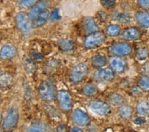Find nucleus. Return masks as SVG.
<instances>
[{"mask_svg": "<svg viewBox=\"0 0 149 132\" xmlns=\"http://www.w3.org/2000/svg\"><path fill=\"white\" fill-rule=\"evenodd\" d=\"M19 121V112L15 107H11L3 119L2 130L5 132H9L13 130L17 126Z\"/></svg>", "mask_w": 149, "mask_h": 132, "instance_id": "nucleus-1", "label": "nucleus"}, {"mask_svg": "<svg viewBox=\"0 0 149 132\" xmlns=\"http://www.w3.org/2000/svg\"><path fill=\"white\" fill-rule=\"evenodd\" d=\"M16 26L22 34L29 35L32 31V23L29 14L25 12H20L15 16Z\"/></svg>", "mask_w": 149, "mask_h": 132, "instance_id": "nucleus-2", "label": "nucleus"}, {"mask_svg": "<svg viewBox=\"0 0 149 132\" xmlns=\"http://www.w3.org/2000/svg\"><path fill=\"white\" fill-rule=\"evenodd\" d=\"M88 73V67L83 62L76 64L71 69L70 80L72 82L78 83L82 81Z\"/></svg>", "mask_w": 149, "mask_h": 132, "instance_id": "nucleus-3", "label": "nucleus"}, {"mask_svg": "<svg viewBox=\"0 0 149 132\" xmlns=\"http://www.w3.org/2000/svg\"><path fill=\"white\" fill-rule=\"evenodd\" d=\"M105 40V35L102 32L90 33L84 40V47L88 49L97 47L103 44Z\"/></svg>", "mask_w": 149, "mask_h": 132, "instance_id": "nucleus-4", "label": "nucleus"}, {"mask_svg": "<svg viewBox=\"0 0 149 132\" xmlns=\"http://www.w3.org/2000/svg\"><path fill=\"white\" fill-rule=\"evenodd\" d=\"M56 98L59 106L63 112H68L72 108V97L68 91L61 90L58 92Z\"/></svg>", "mask_w": 149, "mask_h": 132, "instance_id": "nucleus-5", "label": "nucleus"}, {"mask_svg": "<svg viewBox=\"0 0 149 132\" xmlns=\"http://www.w3.org/2000/svg\"><path fill=\"white\" fill-rule=\"evenodd\" d=\"M38 93L40 98L45 102H50L53 100L55 97L53 83L49 80L44 81L40 85Z\"/></svg>", "mask_w": 149, "mask_h": 132, "instance_id": "nucleus-6", "label": "nucleus"}, {"mask_svg": "<svg viewBox=\"0 0 149 132\" xmlns=\"http://www.w3.org/2000/svg\"><path fill=\"white\" fill-rule=\"evenodd\" d=\"M89 107L94 114L100 116H107L111 112L109 105L99 100H91L89 103Z\"/></svg>", "mask_w": 149, "mask_h": 132, "instance_id": "nucleus-7", "label": "nucleus"}, {"mask_svg": "<svg viewBox=\"0 0 149 132\" xmlns=\"http://www.w3.org/2000/svg\"><path fill=\"white\" fill-rule=\"evenodd\" d=\"M132 47L126 43H117L109 47V52L115 57L125 56L130 54Z\"/></svg>", "mask_w": 149, "mask_h": 132, "instance_id": "nucleus-8", "label": "nucleus"}, {"mask_svg": "<svg viewBox=\"0 0 149 132\" xmlns=\"http://www.w3.org/2000/svg\"><path fill=\"white\" fill-rule=\"evenodd\" d=\"M72 119L74 124L79 127L87 126L90 122V117L81 109H76L74 110L72 114Z\"/></svg>", "mask_w": 149, "mask_h": 132, "instance_id": "nucleus-9", "label": "nucleus"}, {"mask_svg": "<svg viewBox=\"0 0 149 132\" xmlns=\"http://www.w3.org/2000/svg\"><path fill=\"white\" fill-rule=\"evenodd\" d=\"M114 77V71L110 68L100 69L94 73V78L100 82H108L112 81Z\"/></svg>", "mask_w": 149, "mask_h": 132, "instance_id": "nucleus-10", "label": "nucleus"}, {"mask_svg": "<svg viewBox=\"0 0 149 132\" xmlns=\"http://www.w3.org/2000/svg\"><path fill=\"white\" fill-rule=\"evenodd\" d=\"M49 6V2L47 1H40L36 3L34 6L32 7L29 11V13L31 21H33L40 13L48 9Z\"/></svg>", "mask_w": 149, "mask_h": 132, "instance_id": "nucleus-11", "label": "nucleus"}, {"mask_svg": "<svg viewBox=\"0 0 149 132\" xmlns=\"http://www.w3.org/2000/svg\"><path fill=\"white\" fill-rule=\"evenodd\" d=\"M141 32L139 29L134 27H131L127 28L123 32L121 37L123 39L127 41L136 40L141 37Z\"/></svg>", "mask_w": 149, "mask_h": 132, "instance_id": "nucleus-12", "label": "nucleus"}, {"mask_svg": "<svg viewBox=\"0 0 149 132\" xmlns=\"http://www.w3.org/2000/svg\"><path fill=\"white\" fill-rule=\"evenodd\" d=\"M17 55V49L11 45H5L0 50V58L2 59H11Z\"/></svg>", "mask_w": 149, "mask_h": 132, "instance_id": "nucleus-13", "label": "nucleus"}, {"mask_svg": "<svg viewBox=\"0 0 149 132\" xmlns=\"http://www.w3.org/2000/svg\"><path fill=\"white\" fill-rule=\"evenodd\" d=\"M111 69L116 73H121L125 68V62L123 59L119 57H113L111 58L109 61Z\"/></svg>", "mask_w": 149, "mask_h": 132, "instance_id": "nucleus-14", "label": "nucleus"}, {"mask_svg": "<svg viewBox=\"0 0 149 132\" xmlns=\"http://www.w3.org/2000/svg\"><path fill=\"white\" fill-rule=\"evenodd\" d=\"M50 17V13L49 9L44 11H42L41 13H40L34 20L31 21L32 23L33 28H38L42 26L47 22V21L49 20Z\"/></svg>", "mask_w": 149, "mask_h": 132, "instance_id": "nucleus-15", "label": "nucleus"}, {"mask_svg": "<svg viewBox=\"0 0 149 132\" xmlns=\"http://www.w3.org/2000/svg\"><path fill=\"white\" fill-rule=\"evenodd\" d=\"M13 82V77L8 71H0V88L10 87Z\"/></svg>", "mask_w": 149, "mask_h": 132, "instance_id": "nucleus-16", "label": "nucleus"}, {"mask_svg": "<svg viewBox=\"0 0 149 132\" xmlns=\"http://www.w3.org/2000/svg\"><path fill=\"white\" fill-rule=\"evenodd\" d=\"M83 27L86 32L90 33L98 32L97 24H96L95 20L90 17L84 18L83 21Z\"/></svg>", "mask_w": 149, "mask_h": 132, "instance_id": "nucleus-17", "label": "nucleus"}, {"mask_svg": "<svg viewBox=\"0 0 149 132\" xmlns=\"http://www.w3.org/2000/svg\"><path fill=\"white\" fill-rule=\"evenodd\" d=\"M139 24L145 28H149V13L145 11H138L135 16Z\"/></svg>", "mask_w": 149, "mask_h": 132, "instance_id": "nucleus-18", "label": "nucleus"}, {"mask_svg": "<svg viewBox=\"0 0 149 132\" xmlns=\"http://www.w3.org/2000/svg\"><path fill=\"white\" fill-rule=\"evenodd\" d=\"M47 124L43 121H36L31 124L27 129V132H46Z\"/></svg>", "mask_w": 149, "mask_h": 132, "instance_id": "nucleus-19", "label": "nucleus"}, {"mask_svg": "<svg viewBox=\"0 0 149 132\" xmlns=\"http://www.w3.org/2000/svg\"><path fill=\"white\" fill-rule=\"evenodd\" d=\"M133 110L130 105H123L119 108V114L122 118L123 119H129L133 114Z\"/></svg>", "mask_w": 149, "mask_h": 132, "instance_id": "nucleus-20", "label": "nucleus"}, {"mask_svg": "<svg viewBox=\"0 0 149 132\" xmlns=\"http://www.w3.org/2000/svg\"><path fill=\"white\" fill-rule=\"evenodd\" d=\"M137 112L141 116L149 114V101H141L137 105Z\"/></svg>", "mask_w": 149, "mask_h": 132, "instance_id": "nucleus-21", "label": "nucleus"}, {"mask_svg": "<svg viewBox=\"0 0 149 132\" xmlns=\"http://www.w3.org/2000/svg\"><path fill=\"white\" fill-rule=\"evenodd\" d=\"M107 63L106 57L101 55H97L92 58V64L95 68H102Z\"/></svg>", "mask_w": 149, "mask_h": 132, "instance_id": "nucleus-22", "label": "nucleus"}, {"mask_svg": "<svg viewBox=\"0 0 149 132\" xmlns=\"http://www.w3.org/2000/svg\"><path fill=\"white\" fill-rule=\"evenodd\" d=\"M59 48L63 52H70L74 48V44L72 40H62L59 42Z\"/></svg>", "mask_w": 149, "mask_h": 132, "instance_id": "nucleus-23", "label": "nucleus"}, {"mask_svg": "<svg viewBox=\"0 0 149 132\" xmlns=\"http://www.w3.org/2000/svg\"><path fill=\"white\" fill-rule=\"evenodd\" d=\"M108 101L111 105H119L123 104L124 101V98L119 93H112L108 97Z\"/></svg>", "mask_w": 149, "mask_h": 132, "instance_id": "nucleus-24", "label": "nucleus"}, {"mask_svg": "<svg viewBox=\"0 0 149 132\" xmlns=\"http://www.w3.org/2000/svg\"><path fill=\"white\" fill-rule=\"evenodd\" d=\"M120 32H121V29L119 26L115 25V24H111V25H108L106 29L107 34L110 37L117 36L120 33Z\"/></svg>", "mask_w": 149, "mask_h": 132, "instance_id": "nucleus-25", "label": "nucleus"}, {"mask_svg": "<svg viewBox=\"0 0 149 132\" xmlns=\"http://www.w3.org/2000/svg\"><path fill=\"white\" fill-rule=\"evenodd\" d=\"M139 88L144 92H149V76H143L138 81Z\"/></svg>", "mask_w": 149, "mask_h": 132, "instance_id": "nucleus-26", "label": "nucleus"}, {"mask_svg": "<svg viewBox=\"0 0 149 132\" xmlns=\"http://www.w3.org/2000/svg\"><path fill=\"white\" fill-rule=\"evenodd\" d=\"M82 92L84 95L87 96H92L97 93V89L95 85L89 84V85H86L83 88Z\"/></svg>", "mask_w": 149, "mask_h": 132, "instance_id": "nucleus-27", "label": "nucleus"}, {"mask_svg": "<svg viewBox=\"0 0 149 132\" xmlns=\"http://www.w3.org/2000/svg\"><path fill=\"white\" fill-rule=\"evenodd\" d=\"M136 56L139 60H144L148 56V49L145 47H141L136 52Z\"/></svg>", "mask_w": 149, "mask_h": 132, "instance_id": "nucleus-28", "label": "nucleus"}, {"mask_svg": "<svg viewBox=\"0 0 149 132\" xmlns=\"http://www.w3.org/2000/svg\"><path fill=\"white\" fill-rule=\"evenodd\" d=\"M117 20L120 23H128L130 21V16H129V14L126 13H121L117 16Z\"/></svg>", "mask_w": 149, "mask_h": 132, "instance_id": "nucleus-29", "label": "nucleus"}, {"mask_svg": "<svg viewBox=\"0 0 149 132\" xmlns=\"http://www.w3.org/2000/svg\"><path fill=\"white\" fill-rule=\"evenodd\" d=\"M50 20L51 21H55L58 20L60 18H61V16H60V12H59V9L58 8L54 9L51 14L50 15L49 17Z\"/></svg>", "mask_w": 149, "mask_h": 132, "instance_id": "nucleus-30", "label": "nucleus"}, {"mask_svg": "<svg viewBox=\"0 0 149 132\" xmlns=\"http://www.w3.org/2000/svg\"><path fill=\"white\" fill-rule=\"evenodd\" d=\"M36 3H37V2L35 1H32V0H23V1H20V4L23 7H25V8L33 7Z\"/></svg>", "mask_w": 149, "mask_h": 132, "instance_id": "nucleus-31", "label": "nucleus"}, {"mask_svg": "<svg viewBox=\"0 0 149 132\" xmlns=\"http://www.w3.org/2000/svg\"><path fill=\"white\" fill-rule=\"evenodd\" d=\"M101 4L105 8H111L115 5V1L113 0H102L101 1Z\"/></svg>", "mask_w": 149, "mask_h": 132, "instance_id": "nucleus-32", "label": "nucleus"}, {"mask_svg": "<svg viewBox=\"0 0 149 132\" xmlns=\"http://www.w3.org/2000/svg\"><path fill=\"white\" fill-rule=\"evenodd\" d=\"M56 132H68V129H67V127L65 124H60L58 126Z\"/></svg>", "mask_w": 149, "mask_h": 132, "instance_id": "nucleus-33", "label": "nucleus"}, {"mask_svg": "<svg viewBox=\"0 0 149 132\" xmlns=\"http://www.w3.org/2000/svg\"><path fill=\"white\" fill-rule=\"evenodd\" d=\"M146 120L145 119V117H136V118L134 119V124H136V125H142L144 123H145Z\"/></svg>", "mask_w": 149, "mask_h": 132, "instance_id": "nucleus-34", "label": "nucleus"}, {"mask_svg": "<svg viewBox=\"0 0 149 132\" xmlns=\"http://www.w3.org/2000/svg\"><path fill=\"white\" fill-rule=\"evenodd\" d=\"M138 3L144 8H149V1H147V0H141L138 1Z\"/></svg>", "mask_w": 149, "mask_h": 132, "instance_id": "nucleus-35", "label": "nucleus"}, {"mask_svg": "<svg viewBox=\"0 0 149 132\" xmlns=\"http://www.w3.org/2000/svg\"><path fill=\"white\" fill-rule=\"evenodd\" d=\"M70 132H83V131L82 129H80L79 127H73V128L70 129Z\"/></svg>", "mask_w": 149, "mask_h": 132, "instance_id": "nucleus-36", "label": "nucleus"}, {"mask_svg": "<svg viewBox=\"0 0 149 132\" xmlns=\"http://www.w3.org/2000/svg\"><path fill=\"white\" fill-rule=\"evenodd\" d=\"M3 117H2V115L0 114V126H1V123H3Z\"/></svg>", "mask_w": 149, "mask_h": 132, "instance_id": "nucleus-37", "label": "nucleus"}, {"mask_svg": "<svg viewBox=\"0 0 149 132\" xmlns=\"http://www.w3.org/2000/svg\"><path fill=\"white\" fill-rule=\"evenodd\" d=\"M0 132H2V131H1V130H0Z\"/></svg>", "mask_w": 149, "mask_h": 132, "instance_id": "nucleus-38", "label": "nucleus"}]
</instances>
